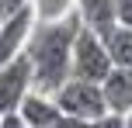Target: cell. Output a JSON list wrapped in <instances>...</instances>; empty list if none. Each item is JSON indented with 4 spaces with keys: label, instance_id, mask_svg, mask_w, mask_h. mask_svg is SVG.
<instances>
[{
    "label": "cell",
    "instance_id": "2",
    "mask_svg": "<svg viewBox=\"0 0 132 128\" xmlns=\"http://www.w3.org/2000/svg\"><path fill=\"white\" fill-rule=\"evenodd\" d=\"M52 97L63 107V128L66 125H94L108 111L101 83L80 80V76H66V83H59L52 90Z\"/></svg>",
    "mask_w": 132,
    "mask_h": 128
},
{
    "label": "cell",
    "instance_id": "13",
    "mask_svg": "<svg viewBox=\"0 0 132 128\" xmlns=\"http://www.w3.org/2000/svg\"><path fill=\"white\" fill-rule=\"evenodd\" d=\"M4 4H7V14H11V11H18V7H24V4H31V0H4Z\"/></svg>",
    "mask_w": 132,
    "mask_h": 128
},
{
    "label": "cell",
    "instance_id": "4",
    "mask_svg": "<svg viewBox=\"0 0 132 128\" xmlns=\"http://www.w3.org/2000/svg\"><path fill=\"white\" fill-rule=\"evenodd\" d=\"M31 62L24 59V52L18 55V59L4 62L0 66V114H7V111H18L21 101H24V94L31 90Z\"/></svg>",
    "mask_w": 132,
    "mask_h": 128
},
{
    "label": "cell",
    "instance_id": "9",
    "mask_svg": "<svg viewBox=\"0 0 132 128\" xmlns=\"http://www.w3.org/2000/svg\"><path fill=\"white\" fill-rule=\"evenodd\" d=\"M104 45L115 66L132 69V24H115L111 31H104Z\"/></svg>",
    "mask_w": 132,
    "mask_h": 128
},
{
    "label": "cell",
    "instance_id": "11",
    "mask_svg": "<svg viewBox=\"0 0 132 128\" xmlns=\"http://www.w3.org/2000/svg\"><path fill=\"white\" fill-rule=\"evenodd\" d=\"M115 14L118 24H132V0H115Z\"/></svg>",
    "mask_w": 132,
    "mask_h": 128
},
{
    "label": "cell",
    "instance_id": "3",
    "mask_svg": "<svg viewBox=\"0 0 132 128\" xmlns=\"http://www.w3.org/2000/svg\"><path fill=\"white\" fill-rule=\"evenodd\" d=\"M111 55H108L104 35L94 31V28L80 24L77 38H73V55H70V76H80V80H94L101 83L108 73H111Z\"/></svg>",
    "mask_w": 132,
    "mask_h": 128
},
{
    "label": "cell",
    "instance_id": "12",
    "mask_svg": "<svg viewBox=\"0 0 132 128\" xmlns=\"http://www.w3.org/2000/svg\"><path fill=\"white\" fill-rule=\"evenodd\" d=\"M0 128H24L21 111H7V114H0Z\"/></svg>",
    "mask_w": 132,
    "mask_h": 128
},
{
    "label": "cell",
    "instance_id": "8",
    "mask_svg": "<svg viewBox=\"0 0 132 128\" xmlns=\"http://www.w3.org/2000/svg\"><path fill=\"white\" fill-rule=\"evenodd\" d=\"M73 11L80 14V21H84L87 28H94V31H101V35L118 24L115 0H73Z\"/></svg>",
    "mask_w": 132,
    "mask_h": 128
},
{
    "label": "cell",
    "instance_id": "7",
    "mask_svg": "<svg viewBox=\"0 0 132 128\" xmlns=\"http://www.w3.org/2000/svg\"><path fill=\"white\" fill-rule=\"evenodd\" d=\"M101 90H104L108 111H115L122 118L132 111V69L129 66H111V73L101 80Z\"/></svg>",
    "mask_w": 132,
    "mask_h": 128
},
{
    "label": "cell",
    "instance_id": "6",
    "mask_svg": "<svg viewBox=\"0 0 132 128\" xmlns=\"http://www.w3.org/2000/svg\"><path fill=\"white\" fill-rule=\"evenodd\" d=\"M18 111L24 118V128H63V107L56 104V97L49 90L31 87Z\"/></svg>",
    "mask_w": 132,
    "mask_h": 128
},
{
    "label": "cell",
    "instance_id": "5",
    "mask_svg": "<svg viewBox=\"0 0 132 128\" xmlns=\"http://www.w3.org/2000/svg\"><path fill=\"white\" fill-rule=\"evenodd\" d=\"M31 24H35V7L24 4L18 11H11L4 21H0V66L11 59H18L24 52V42L31 35Z\"/></svg>",
    "mask_w": 132,
    "mask_h": 128
},
{
    "label": "cell",
    "instance_id": "1",
    "mask_svg": "<svg viewBox=\"0 0 132 128\" xmlns=\"http://www.w3.org/2000/svg\"><path fill=\"white\" fill-rule=\"evenodd\" d=\"M80 14L70 11L66 17L56 21H38L35 17L31 35L24 42V59L31 62V83L38 90L52 94L59 83L70 76V55H73V38L80 31Z\"/></svg>",
    "mask_w": 132,
    "mask_h": 128
},
{
    "label": "cell",
    "instance_id": "15",
    "mask_svg": "<svg viewBox=\"0 0 132 128\" xmlns=\"http://www.w3.org/2000/svg\"><path fill=\"white\" fill-rule=\"evenodd\" d=\"M125 128H132V111H129V114H125Z\"/></svg>",
    "mask_w": 132,
    "mask_h": 128
},
{
    "label": "cell",
    "instance_id": "14",
    "mask_svg": "<svg viewBox=\"0 0 132 128\" xmlns=\"http://www.w3.org/2000/svg\"><path fill=\"white\" fill-rule=\"evenodd\" d=\"M4 17H7V4L0 0V21H4Z\"/></svg>",
    "mask_w": 132,
    "mask_h": 128
},
{
    "label": "cell",
    "instance_id": "10",
    "mask_svg": "<svg viewBox=\"0 0 132 128\" xmlns=\"http://www.w3.org/2000/svg\"><path fill=\"white\" fill-rule=\"evenodd\" d=\"M31 7H35L38 21H56V17H66L73 11V0H31Z\"/></svg>",
    "mask_w": 132,
    "mask_h": 128
}]
</instances>
